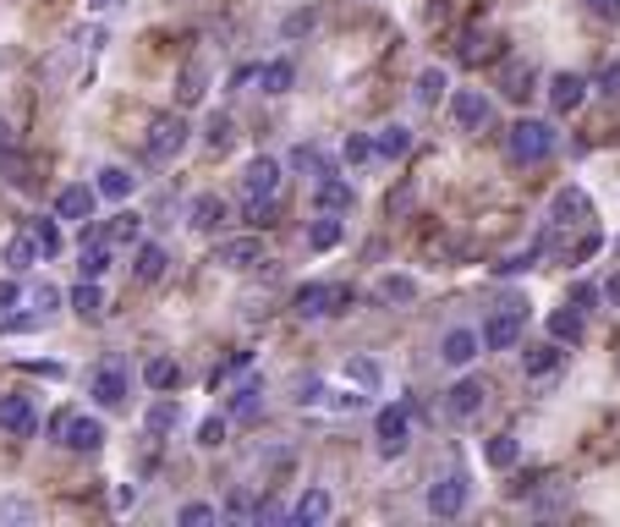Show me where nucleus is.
I'll use <instances>...</instances> for the list:
<instances>
[{
	"instance_id": "46",
	"label": "nucleus",
	"mask_w": 620,
	"mask_h": 527,
	"mask_svg": "<svg viewBox=\"0 0 620 527\" xmlns=\"http://www.w3.org/2000/svg\"><path fill=\"white\" fill-rule=\"evenodd\" d=\"M340 159H346V165H363V159H374V138H363V132H351V138L340 143Z\"/></svg>"
},
{
	"instance_id": "9",
	"label": "nucleus",
	"mask_w": 620,
	"mask_h": 527,
	"mask_svg": "<svg viewBox=\"0 0 620 527\" xmlns=\"http://www.w3.org/2000/svg\"><path fill=\"white\" fill-rule=\"evenodd\" d=\"M467 500H473V484H467V473H445V478H434L428 484V516H462L467 511Z\"/></svg>"
},
{
	"instance_id": "12",
	"label": "nucleus",
	"mask_w": 620,
	"mask_h": 527,
	"mask_svg": "<svg viewBox=\"0 0 620 527\" xmlns=\"http://www.w3.org/2000/svg\"><path fill=\"white\" fill-rule=\"evenodd\" d=\"M593 220V198H587V188H560L555 198H550V231H571V226H587Z\"/></svg>"
},
{
	"instance_id": "25",
	"label": "nucleus",
	"mask_w": 620,
	"mask_h": 527,
	"mask_svg": "<svg viewBox=\"0 0 620 527\" xmlns=\"http://www.w3.org/2000/svg\"><path fill=\"white\" fill-rule=\"evenodd\" d=\"M94 188H100V198H111V204H127V198L138 193V176H132L127 165H105Z\"/></svg>"
},
{
	"instance_id": "47",
	"label": "nucleus",
	"mask_w": 620,
	"mask_h": 527,
	"mask_svg": "<svg viewBox=\"0 0 620 527\" xmlns=\"http://www.w3.org/2000/svg\"><path fill=\"white\" fill-rule=\"evenodd\" d=\"M489 50H494V44H489L483 28H467V34H462V61H483Z\"/></svg>"
},
{
	"instance_id": "3",
	"label": "nucleus",
	"mask_w": 620,
	"mask_h": 527,
	"mask_svg": "<svg viewBox=\"0 0 620 527\" xmlns=\"http://www.w3.org/2000/svg\"><path fill=\"white\" fill-rule=\"evenodd\" d=\"M50 434L61 439L66 451H77V457H94V451H105V423L100 417H88V412H61V417H50Z\"/></svg>"
},
{
	"instance_id": "37",
	"label": "nucleus",
	"mask_w": 620,
	"mask_h": 527,
	"mask_svg": "<svg viewBox=\"0 0 620 527\" xmlns=\"http://www.w3.org/2000/svg\"><path fill=\"white\" fill-rule=\"evenodd\" d=\"M143 385L148 390H176V385H182V369H176L170 358H148L143 363Z\"/></svg>"
},
{
	"instance_id": "62",
	"label": "nucleus",
	"mask_w": 620,
	"mask_h": 527,
	"mask_svg": "<svg viewBox=\"0 0 620 527\" xmlns=\"http://www.w3.org/2000/svg\"><path fill=\"white\" fill-rule=\"evenodd\" d=\"M127 505H138V489H132V484L116 489V511H127Z\"/></svg>"
},
{
	"instance_id": "50",
	"label": "nucleus",
	"mask_w": 620,
	"mask_h": 527,
	"mask_svg": "<svg viewBox=\"0 0 620 527\" xmlns=\"http://www.w3.org/2000/svg\"><path fill=\"white\" fill-rule=\"evenodd\" d=\"M247 363H253V351H231V363H220V369H215V385H225V380H236V374H242Z\"/></svg>"
},
{
	"instance_id": "40",
	"label": "nucleus",
	"mask_w": 620,
	"mask_h": 527,
	"mask_svg": "<svg viewBox=\"0 0 620 527\" xmlns=\"http://www.w3.org/2000/svg\"><path fill=\"white\" fill-rule=\"evenodd\" d=\"M412 297H417V281H412V275H396V270H390V275L379 281V303H412Z\"/></svg>"
},
{
	"instance_id": "10",
	"label": "nucleus",
	"mask_w": 620,
	"mask_h": 527,
	"mask_svg": "<svg viewBox=\"0 0 620 527\" xmlns=\"http://www.w3.org/2000/svg\"><path fill=\"white\" fill-rule=\"evenodd\" d=\"M560 369H566V346H560V340H544V346H527V351H521L527 385H555Z\"/></svg>"
},
{
	"instance_id": "21",
	"label": "nucleus",
	"mask_w": 620,
	"mask_h": 527,
	"mask_svg": "<svg viewBox=\"0 0 620 527\" xmlns=\"http://www.w3.org/2000/svg\"><path fill=\"white\" fill-rule=\"evenodd\" d=\"M253 82H258V94H292L297 66H292L286 55H275V61H263V66L253 72Z\"/></svg>"
},
{
	"instance_id": "7",
	"label": "nucleus",
	"mask_w": 620,
	"mask_h": 527,
	"mask_svg": "<svg viewBox=\"0 0 620 527\" xmlns=\"http://www.w3.org/2000/svg\"><path fill=\"white\" fill-rule=\"evenodd\" d=\"M215 264H220V270L247 275V270H263V264H270V247H263L258 231H247V236H225L220 253H215Z\"/></svg>"
},
{
	"instance_id": "19",
	"label": "nucleus",
	"mask_w": 620,
	"mask_h": 527,
	"mask_svg": "<svg viewBox=\"0 0 620 527\" xmlns=\"http://www.w3.org/2000/svg\"><path fill=\"white\" fill-rule=\"evenodd\" d=\"M188 226H193V231H204V236H215L220 226H231V204H225L220 193H198V198H193V209H188Z\"/></svg>"
},
{
	"instance_id": "61",
	"label": "nucleus",
	"mask_w": 620,
	"mask_h": 527,
	"mask_svg": "<svg viewBox=\"0 0 620 527\" xmlns=\"http://www.w3.org/2000/svg\"><path fill=\"white\" fill-rule=\"evenodd\" d=\"M12 149H17V132H12L7 116H0V154H12Z\"/></svg>"
},
{
	"instance_id": "39",
	"label": "nucleus",
	"mask_w": 620,
	"mask_h": 527,
	"mask_svg": "<svg viewBox=\"0 0 620 527\" xmlns=\"http://www.w3.org/2000/svg\"><path fill=\"white\" fill-rule=\"evenodd\" d=\"M346 380L358 385V390H379V385H385V374H379L374 358H351V363H346Z\"/></svg>"
},
{
	"instance_id": "53",
	"label": "nucleus",
	"mask_w": 620,
	"mask_h": 527,
	"mask_svg": "<svg viewBox=\"0 0 620 527\" xmlns=\"http://www.w3.org/2000/svg\"><path fill=\"white\" fill-rule=\"evenodd\" d=\"M0 522H34V505L28 500H0Z\"/></svg>"
},
{
	"instance_id": "45",
	"label": "nucleus",
	"mask_w": 620,
	"mask_h": 527,
	"mask_svg": "<svg viewBox=\"0 0 620 527\" xmlns=\"http://www.w3.org/2000/svg\"><path fill=\"white\" fill-rule=\"evenodd\" d=\"M176 522H182V527H209V522H220V511H215V505H204V500H193V505L176 511Z\"/></svg>"
},
{
	"instance_id": "52",
	"label": "nucleus",
	"mask_w": 620,
	"mask_h": 527,
	"mask_svg": "<svg viewBox=\"0 0 620 527\" xmlns=\"http://www.w3.org/2000/svg\"><path fill=\"white\" fill-rule=\"evenodd\" d=\"M242 220H253V226H275V198H270V204H242Z\"/></svg>"
},
{
	"instance_id": "16",
	"label": "nucleus",
	"mask_w": 620,
	"mask_h": 527,
	"mask_svg": "<svg viewBox=\"0 0 620 527\" xmlns=\"http://www.w3.org/2000/svg\"><path fill=\"white\" fill-rule=\"evenodd\" d=\"M483 401H489V385H483V380H456V385L445 390V412H451L456 423H473V417L483 412Z\"/></svg>"
},
{
	"instance_id": "55",
	"label": "nucleus",
	"mask_w": 620,
	"mask_h": 527,
	"mask_svg": "<svg viewBox=\"0 0 620 527\" xmlns=\"http://www.w3.org/2000/svg\"><path fill=\"white\" fill-rule=\"evenodd\" d=\"M598 88H604L609 100H620V61H609V66L598 72Z\"/></svg>"
},
{
	"instance_id": "29",
	"label": "nucleus",
	"mask_w": 620,
	"mask_h": 527,
	"mask_svg": "<svg viewBox=\"0 0 620 527\" xmlns=\"http://www.w3.org/2000/svg\"><path fill=\"white\" fill-rule=\"evenodd\" d=\"M66 303H72L77 319H100V313H105V292H100V281H88V275L66 292Z\"/></svg>"
},
{
	"instance_id": "56",
	"label": "nucleus",
	"mask_w": 620,
	"mask_h": 527,
	"mask_svg": "<svg viewBox=\"0 0 620 527\" xmlns=\"http://www.w3.org/2000/svg\"><path fill=\"white\" fill-rule=\"evenodd\" d=\"M17 303H23V286H17V281L7 275V281H0V313H12Z\"/></svg>"
},
{
	"instance_id": "28",
	"label": "nucleus",
	"mask_w": 620,
	"mask_h": 527,
	"mask_svg": "<svg viewBox=\"0 0 620 527\" xmlns=\"http://www.w3.org/2000/svg\"><path fill=\"white\" fill-rule=\"evenodd\" d=\"M582 335H587V313H582V308H571V303H566V308H555V313H550V340H560V346L571 340V346H577Z\"/></svg>"
},
{
	"instance_id": "48",
	"label": "nucleus",
	"mask_w": 620,
	"mask_h": 527,
	"mask_svg": "<svg viewBox=\"0 0 620 527\" xmlns=\"http://www.w3.org/2000/svg\"><path fill=\"white\" fill-rule=\"evenodd\" d=\"M138 226H143L138 215H116V220L105 226V242H138Z\"/></svg>"
},
{
	"instance_id": "38",
	"label": "nucleus",
	"mask_w": 620,
	"mask_h": 527,
	"mask_svg": "<svg viewBox=\"0 0 620 527\" xmlns=\"http://www.w3.org/2000/svg\"><path fill=\"white\" fill-rule=\"evenodd\" d=\"M176 423H182V401H154V407H148V417H143V428H148V434H170Z\"/></svg>"
},
{
	"instance_id": "31",
	"label": "nucleus",
	"mask_w": 620,
	"mask_h": 527,
	"mask_svg": "<svg viewBox=\"0 0 620 527\" xmlns=\"http://www.w3.org/2000/svg\"><path fill=\"white\" fill-rule=\"evenodd\" d=\"M165 264H170V258H165V247H159V242H143V247L132 253V281L154 286V281L165 275Z\"/></svg>"
},
{
	"instance_id": "63",
	"label": "nucleus",
	"mask_w": 620,
	"mask_h": 527,
	"mask_svg": "<svg viewBox=\"0 0 620 527\" xmlns=\"http://www.w3.org/2000/svg\"><path fill=\"white\" fill-rule=\"evenodd\" d=\"M116 7V0H88V12H111Z\"/></svg>"
},
{
	"instance_id": "60",
	"label": "nucleus",
	"mask_w": 620,
	"mask_h": 527,
	"mask_svg": "<svg viewBox=\"0 0 620 527\" xmlns=\"http://www.w3.org/2000/svg\"><path fill=\"white\" fill-rule=\"evenodd\" d=\"M598 297H604V303H609V308H620V270H615V275H609V281H604V292H598Z\"/></svg>"
},
{
	"instance_id": "41",
	"label": "nucleus",
	"mask_w": 620,
	"mask_h": 527,
	"mask_svg": "<svg viewBox=\"0 0 620 527\" xmlns=\"http://www.w3.org/2000/svg\"><path fill=\"white\" fill-rule=\"evenodd\" d=\"M225 428H231V417L209 412V417L198 423V446H204V451H220V446H225Z\"/></svg>"
},
{
	"instance_id": "5",
	"label": "nucleus",
	"mask_w": 620,
	"mask_h": 527,
	"mask_svg": "<svg viewBox=\"0 0 620 527\" xmlns=\"http://www.w3.org/2000/svg\"><path fill=\"white\" fill-rule=\"evenodd\" d=\"M281 182H286L281 159L253 154V159L242 165V204H270V198H281Z\"/></svg>"
},
{
	"instance_id": "57",
	"label": "nucleus",
	"mask_w": 620,
	"mask_h": 527,
	"mask_svg": "<svg viewBox=\"0 0 620 527\" xmlns=\"http://www.w3.org/2000/svg\"><path fill=\"white\" fill-rule=\"evenodd\" d=\"M587 12H593L598 23H620V0H587Z\"/></svg>"
},
{
	"instance_id": "15",
	"label": "nucleus",
	"mask_w": 620,
	"mask_h": 527,
	"mask_svg": "<svg viewBox=\"0 0 620 527\" xmlns=\"http://www.w3.org/2000/svg\"><path fill=\"white\" fill-rule=\"evenodd\" d=\"M0 434H12V439H34L39 434V412L28 396H0Z\"/></svg>"
},
{
	"instance_id": "14",
	"label": "nucleus",
	"mask_w": 620,
	"mask_h": 527,
	"mask_svg": "<svg viewBox=\"0 0 620 527\" xmlns=\"http://www.w3.org/2000/svg\"><path fill=\"white\" fill-rule=\"evenodd\" d=\"M478 351H483V335L478 330H445V335H439V363H445V369L478 363Z\"/></svg>"
},
{
	"instance_id": "8",
	"label": "nucleus",
	"mask_w": 620,
	"mask_h": 527,
	"mask_svg": "<svg viewBox=\"0 0 620 527\" xmlns=\"http://www.w3.org/2000/svg\"><path fill=\"white\" fill-rule=\"evenodd\" d=\"M521 330H527V308H521V303H505L500 313L483 319L478 335H483V351H511V346L521 340Z\"/></svg>"
},
{
	"instance_id": "1",
	"label": "nucleus",
	"mask_w": 620,
	"mask_h": 527,
	"mask_svg": "<svg viewBox=\"0 0 620 527\" xmlns=\"http://www.w3.org/2000/svg\"><path fill=\"white\" fill-rule=\"evenodd\" d=\"M555 149H560L555 121L521 116V121H511V127H505V159H511V165H544Z\"/></svg>"
},
{
	"instance_id": "49",
	"label": "nucleus",
	"mask_w": 620,
	"mask_h": 527,
	"mask_svg": "<svg viewBox=\"0 0 620 527\" xmlns=\"http://www.w3.org/2000/svg\"><path fill=\"white\" fill-rule=\"evenodd\" d=\"M34 324H39V313H17V308L0 313V335H28Z\"/></svg>"
},
{
	"instance_id": "11",
	"label": "nucleus",
	"mask_w": 620,
	"mask_h": 527,
	"mask_svg": "<svg viewBox=\"0 0 620 527\" xmlns=\"http://www.w3.org/2000/svg\"><path fill=\"white\" fill-rule=\"evenodd\" d=\"M451 116L467 132H489L494 127V100L483 94V88H456V94H451Z\"/></svg>"
},
{
	"instance_id": "44",
	"label": "nucleus",
	"mask_w": 620,
	"mask_h": 527,
	"mask_svg": "<svg viewBox=\"0 0 620 527\" xmlns=\"http://www.w3.org/2000/svg\"><path fill=\"white\" fill-rule=\"evenodd\" d=\"M61 303H66V292H61V286H50V281H39V286H34V313H39V319H50Z\"/></svg>"
},
{
	"instance_id": "54",
	"label": "nucleus",
	"mask_w": 620,
	"mask_h": 527,
	"mask_svg": "<svg viewBox=\"0 0 620 527\" xmlns=\"http://www.w3.org/2000/svg\"><path fill=\"white\" fill-rule=\"evenodd\" d=\"M313 23H319L313 12H292V17H286V39H302V34H313Z\"/></svg>"
},
{
	"instance_id": "4",
	"label": "nucleus",
	"mask_w": 620,
	"mask_h": 527,
	"mask_svg": "<svg viewBox=\"0 0 620 527\" xmlns=\"http://www.w3.org/2000/svg\"><path fill=\"white\" fill-rule=\"evenodd\" d=\"M374 439H379V457H385V462L406 457V446H412V401L379 407V417H374Z\"/></svg>"
},
{
	"instance_id": "30",
	"label": "nucleus",
	"mask_w": 620,
	"mask_h": 527,
	"mask_svg": "<svg viewBox=\"0 0 620 527\" xmlns=\"http://www.w3.org/2000/svg\"><path fill=\"white\" fill-rule=\"evenodd\" d=\"M483 462H489L494 473H511V467L521 462V439H516V434H494V439H483Z\"/></svg>"
},
{
	"instance_id": "2",
	"label": "nucleus",
	"mask_w": 620,
	"mask_h": 527,
	"mask_svg": "<svg viewBox=\"0 0 620 527\" xmlns=\"http://www.w3.org/2000/svg\"><path fill=\"white\" fill-rule=\"evenodd\" d=\"M188 143H193L188 116H182V111H165V116H154L148 132H143V159H154V165H176Z\"/></svg>"
},
{
	"instance_id": "59",
	"label": "nucleus",
	"mask_w": 620,
	"mask_h": 527,
	"mask_svg": "<svg viewBox=\"0 0 620 527\" xmlns=\"http://www.w3.org/2000/svg\"><path fill=\"white\" fill-rule=\"evenodd\" d=\"M593 303H598V292H593V286H577V292H571V308L593 313Z\"/></svg>"
},
{
	"instance_id": "51",
	"label": "nucleus",
	"mask_w": 620,
	"mask_h": 527,
	"mask_svg": "<svg viewBox=\"0 0 620 527\" xmlns=\"http://www.w3.org/2000/svg\"><path fill=\"white\" fill-rule=\"evenodd\" d=\"M330 407H335V412H363V407H369V396H363V390H335V396H330Z\"/></svg>"
},
{
	"instance_id": "26",
	"label": "nucleus",
	"mask_w": 620,
	"mask_h": 527,
	"mask_svg": "<svg viewBox=\"0 0 620 527\" xmlns=\"http://www.w3.org/2000/svg\"><path fill=\"white\" fill-rule=\"evenodd\" d=\"M313 204H319V209H330V215H340V209L358 204V188L340 182V176H324V182L313 188Z\"/></svg>"
},
{
	"instance_id": "33",
	"label": "nucleus",
	"mask_w": 620,
	"mask_h": 527,
	"mask_svg": "<svg viewBox=\"0 0 620 527\" xmlns=\"http://www.w3.org/2000/svg\"><path fill=\"white\" fill-rule=\"evenodd\" d=\"M340 236H346V226H340L330 209H319V220H308V247H313V253H330V247H340Z\"/></svg>"
},
{
	"instance_id": "24",
	"label": "nucleus",
	"mask_w": 620,
	"mask_h": 527,
	"mask_svg": "<svg viewBox=\"0 0 620 527\" xmlns=\"http://www.w3.org/2000/svg\"><path fill=\"white\" fill-rule=\"evenodd\" d=\"M374 154H379V159H406V154H412V127H406V121H385V127L374 132Z\"/></svg>"
},
{
	"instance_id": "27",
	"label": "nucleus",
	"mask_w": 620,
	"mask_h": 527,
	"mask_svg": "<svg viewBox=\"0 0 620 527\" xmlns=\"http://www.w3.org/2000/svg\"><path fill=\"white\" fill-rule=\"evenodd\" d=\"M34 264H44V253H39V242H34V231L23 226L12 242H7V270L12 275H23V270H34Z\"/></svg>"
},
{
	"instance_id": "58",
	"label": "nucleus",
	"mask_w": 620,
	"mask_h": 527,
	"mask_svg": "<svg viewBox=\"0 0 620 527\" xmlns=\"http://www.w3.org/2000/svg\"><path fill=\"white\" fill-rule=\"evenodd\" d=\"M297 401H302V407H319V401H324V380H302V385H297Z\"/></svg>"
},
{
	"instance_id": "18",
	"label": "nucleus",
	"mask_w": 620,
	"mask_h": 527,
	"mask_svg": "<svg viewBox=\"0 0 620 527\" xmlns=\"http://www.w3.org/2000/svg\"><path fill=\"white\" fill-rule=\"evenodd\" d=\"M94 204H100V188H88V182H72V188H61L55 193V215L61 220H94Z\"/></svg>"
},
{
	"instance_id": "35",
	"label": "nucleus",
	"mask_w": 620,
	"mask_h": 527,
	"mask_svg": "<svg viewBox=\"0 0 620 527\" xmlns=\"http://www.w3.org/2000/svg\"><path fill=\"white\" fill-rule=\"evenodd\" d=\"M28 231H34V242H39V253L44 258H61V247H66V236H61V215H39V220H28Z\"/></svg>"
},
{
	"instance_id": "17",
	"label": "nucleus",
	"mask_w": 620,
	"mask_h": 527,
	"mask_svg": "<svg viewBox=\"0 0 620 527\" xmlns=\"http://www.w3.org/2000/svg\"><path fill=\"white\" fill-rule=\"evenodd\" d=\"M582 100H587V77H582V72H555V77H550V111H555V116L582 111Z\"/></svg>"
},
{
	"instance_id": "43",
	"label": "nucleus",
	"mask_w": 620,
	"mask_h": 527,
	"mask_svg": "<svg viewBox=\"0 0 620 527\" xmlns=\"http://www.w3.org/2000/svg\"><path fill=\"white\" fill-rule=\"evenodd\" d=\"M258 396H263L258 385H242V390L231 396V412H225V417H236V423H253V417H258Z\"/></svg>"
},
{
	"instance_id": "23",
	"label": "nucleus",
	"mask_w": 620,
	"mask_h": 527,
	"mask_svg": "<svg viewBox=\"0 0 620 527\" xmlns=\"http://www.w3.org/2000/svg\"><path fill=\"white\" fill-rule=\"evenodd\" d=\"M533 88H539V72L527 66V61H505V66H500V94H505V100H527Z\"/></svg>"
},
{
	"instance_id": "20",
	"label": "nucleus",
	"mask_w": 620,
	"mask_h": 527,
	"mask_svg": "<svg viewBox=\"0 0 620 527\" xmlns=\"http://www.w3.org/2000/svg\"><path fill=\"white\" fill-rule=\"evenodd\" d=\"M330 516H335L330 489H302L297 505H292V522H297V527H319V522H330Z\"/></svg>"
},
{
	"instance_id": "64",
	"label": "nucleus",
	"mask_w": 620,
	"mask_h": 527,
	"mask_svg": "<svg viewBox=\"0 0 620 527\" xmlns=\"http://www.w3.org/2000/svg\"><path fill=\"white\" fill-rule=\"evenodd\" d=\"M615 253H620V236H615Z\"/></svg>"
},
{
	"instance_id": "34",
	"label": "nucleus",
	"mask_w": 620,
	"mask_h": 527,
	"mask_svg": "<svg viewBox=\"0 0 620 527\" xmlns=\"http://www.w3.org/2000/svg\"><path fill=\"white\" fill-rule=\"evenodd\" d=\"M539 258H544V242H533V247H521V253H505V258L494 264V275H500V281H516V275H527V270H533Z\"/></svg>"
},
{
	"instance_id": "13",
	"label": "nucleus",
	"mask_w": 620,
	"mask_h": 527,
	"mask_svg": "<svg viewBox=\"0 0 620 527\" xmlns=\"http://www.w3.org/2000/svg\"><path fill=\"white\" fill-rule=\"evenodd\" d=\"M127 390H132V380H127V363L121 358H105L94 374H88V396H94L100 407H121Z\"/></svg>"
},
{
	"instance_id": "36",
	"label": "nucleus",
	"mask_w": 620,
	"mask_h": 527,
	"mask_svg": "<svg viewBox=\"0 0 620 527\" xmlns=\"http://www.w3.org/2000/svg\"><path fill=\"white\" fill-rule=\"evenodd\" d=\"M445 88H451L445 66H423V72H417V88H412V94H417V105H439V94H445Z\"/></svg>"
},
{
	"instance_id": "22",
	"label": "nucleus",
	"mask_w": 620,
	"mask_h": 527,
	"mask_svg": "<svg viewBox=\"0 0 620 527\" xmlns=\"http://www.w3.org/2000/svg\"><path fill=\"white\" fill-rule=\"evenodd\" d=\"M204 94H209V61H188L182 77H176V105L188 111V105H198Z\"/></svg>"
},
{
	"instance_id": "32",
	"label": "nucleus",
	"mask_w": 620,
	"mask_h": 527,
	"mask_svg": "<svg viewBox=\"0 0 620 527\" xmlns=\"http://www.w3.org/2000/svg\"><path fill=\"white\" fill-rule=\"evenodd\" d=\"M292 170H308L313 182H324V176H335V159H330L319 143H297V149H292Z\"/></svg>"
},
{
	"instance_id": "6",
	"label": "nucleus",
	"mask_w": 620,
	"mask_h": 527,
	"mask_svg": "<svg viewBox=\"0 0 620 527\" xmlns=\"http://www.w3.org/2000/svg\"><path fill=\"white\" fill-rule=\"evenodd\" d=\"M351 303H358V292H351V286L313 281V286L297 292V319H335V313H346Z\"/></svg>"
},
{
	"instance_id": "42",
	"label": "nucleus",
	"mask_w": 620,
	"mask_h": 527,
	"mask_svg": "<svg viewBox=\"0 0 620 527\" xmlns=\"http://www.w3.org/2000/svg\"><path fill=\"white\" fill-rule=\"evenodd\" d=\"M231 138H236V121H231L225 111L204 121V143H209V149H231Z\"/></svg>"
}]
</instances>
